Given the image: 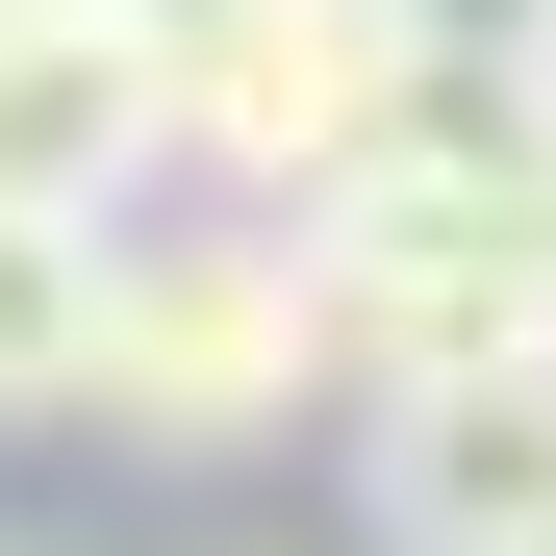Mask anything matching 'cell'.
I'll use <instances>...</instances> for the list:
<instances>
[{"instance_id":"cell-1","label":"cell","mask_w":556,"mask_h":556,"mask_svg":"<svg viewBox=\"0 0 556 556\" xmlns=\"http://www.w3.org/2000/svg\"><path fill=\"white\" fill-rule=\"evenodd\" d=\"M304 278H329L354 380H405V354H556V102L430 76V102L304 203Z\"/></svg>"},{"instance_id":"cell-2","label":"cell","mask_w":556,"mask_h":556,"mask_svg":"<svg viewBox=\"0 0 556 556\" xmlns=\"http://www.w3.org/2000/svg\"><path fill=\"white\" fill-rule=\"evenodd\" d=\"M329 354V278H304V203H102V329H76V405L127 455H253L304 430Z\"/></svg>"},{"instance_id":"cell-3","label":"cell","mask_w":556,"mask_h":556,"mask_svg":"<svg viewBox=\"0 0 556 556\" xmlns=\"http://www.w3.org/2000/svg\"><path fill=\"white\" fill-rule=\"evenodd\" d=\"M405 102H430L405 0H177L152 26V127H177L203 203H329Z\"/></svg>"},{"instance_id":"cell-4","label":"cell","mask_w":556,"mask_h":556,"mask_svg":"<svg viewBox=\"0 0 556 556\" xmlns=\"http://www.w3.org/2000/svg\"><path fill=\"white\" fill-rule=\"evenodd\" d=\"M354 481H380V556H531L556 531V354H405Z\"/></svg>"},{"instance_id":"cell-5","label":"cell","mask_w":556,"mask_h":556,"mask_svg":"<svg viewBox=\"0 0 556 556\" xmlns=\"http://www.w3.org/2000/svg\"><path fill=\"white\" fill-rule=\"evenodd\" d=\"M152 26L127 0H0V203H152Z\"/></svg>"},{"instance_id":"cell-6","label":"cell","mask_w":556,"mask_h":556,"mask_svg":"<svg viewBox=\"0 0 556 556\" xmlns=\"http://www.w3.org/2000/svg\"><path fill=\"white\" fill-rule=\"evenodd\" d=\"M76 329H102V203H0V430L76 405Z\"/></svg>"},{"instance_id":"cell-7","label":"cell","mask_w":556,"mask_h":556,"mask_svg":"<svg viewBox=\"0 0 556 556\" xmlns=\"http://www.w3.org/2000/svg\"><path fill=\"white\" fill-rule=\"evenodd\" d=\"M430 76H506V102H556V0H405Z\"/></svg>"},{"instance_id":"cell-8","label":"cell","mask_w":556,"mask_h":556,"mask_svg":"<svg viewBox=\"0 0 556 556\" xmlns=\"http://www.w3.org/2000/svg\"><path fill=\"white\" fill-rule=\"evenodd\" d=\"M127 26H177V0H127Z\"/></svg>"},{"instance_id":"cell-9","label":"cell","mask_w":556,"mask_h":556,"mask_svg":"<svg viewBox=\"0 0 556 556\" xmlns=\"http://www.w3.org/2000/svg\"><path fill=\"white\" fill-rule=\"evenodd\" d=\"M0 556H26V531H0Z\"/></svg>"},{"instance_id":"cell-10","label":"cell","mask_w":556,"mask_h":556,"mask_svg":"<svg viewBox=\"0 0 556 556\" xmlns=\"http://www.w3.org/2000/svg\"><path fill=\"white\" fill-rule=\"evenodd\" d=\"M531 556H556V531H531Z\"/></svg>"}]
</instances>
